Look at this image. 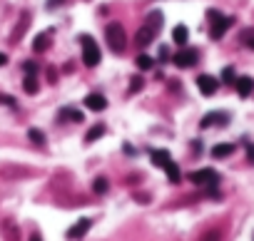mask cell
Here are the masks:
<instances>
[{"label": "cell", "mask_w": 254, "mask_h": 241, "mask_svg": "<svg viewBox=\"0 0 254 241\" xmlns=\"http://www.w3.org/2000/svg\"><path fill=\"white\" fill-rule=\"evenodd\" d=\"M145 25H150L155 33L162 28V13H150V17H147V23Z\"/></svg>", "instance_id": "obj_20"}, {"label": "cell", "mask_w": 254, "mask_h": 241, "mask_svg": "<svg viewBox=\"0 0 254 241\" xmlns=\"http://www.w3.org/2000/svg\"><path fill=\"white\" fill-rule=\"evenodd\" d=\"M209 17L215 20V23H212V30H209V35L215 37V40H219V37L227 33V28H229L232 23H235L232 17H224V15H219L217 10H209Z\"/></svg>", "instance_id": "obj_4"}, {"label": "cell", "mask_w": 254, "mask_h": 241, "mask_svg": "<svg viewBox=\"0 0 254 241\" xmlns=\"http://www.w3.org/2000/svg\"><path fill=\"white\" fill-rule=\"evenodd\" d=\"M102 135H105V127H102V124H95V127H90V132L85 135V142L92 144V142H95V139H100Z\"/></svg>", "instance_id": "obj_19"}, {"label": "cell", "mask_w": 254, "mask_h": 241, "mask_svg": "<svg viewBox=\"0 0 254 241\" xmlns=\"http://www.w3.org/2000/svg\"><path fill=\"white\" fill-rule=\"evenodd\" d=\"M135 65H137L140 70H150V68H152V57H150V55H137Z\"/></svg>", "instance_id": "obj_22"}, {"label": "cell", "mask_w": 254, "mask_h": 241, "mask_svg": "<svg viewBox=\"0 0 254 241\" xmlns=\"http://www.w3.org/2000/svg\"><path fill=\"white\" fill-rule=\"evenodd\" d=\"M90 226H92V222H90V219H80L77 224H73V226L68 229V239H70V241H77V239H82L85 234L90 231Z\"/></svg>", "instance_id": "obj_7"}, {"label": "cell", "mask_w": 254, "mask_h": 241, "mask_svg": "<svg viewBox=\"0 0 254 241\" xmlns=\"http://www.w3.org/2000/svg\"><path fill=\"white\" fill-rule=\"evenodd\" d=\"M217 239H219V236H217V234H215V231H212V234H207V236H204V239H202V241H217Z\"/></svg>", "instance_id": "obj_30"}, {"label": "cell", "mask_w": 254, "mask_h": 241, "mask_svg": "<svg viewBox=\"0 0 254 241\" xmlns=\"http://www.w3.org/2000/svg\"><path fill=\"white\" fill-rule=\"evenodd\" d=\"M222 80L235 85V68H224V70H222Z\"/></svg>", "instance_id": "obj_24"}, {"label": "cell", "mask_w": 254, "mask_h": 241, "mask_svg": "<svg viewBox=\"0 0 254 241\" xmlns=\"http://www.w3.org/2000/svg\"><path fill=\"white\" fill-rule=\"evenodd\" d=\"M105 40H108V45H110L112 52H122L125 50V42H127L125 28L120 23H110L108 28H105Z\"/></svg>", "instance_id": "obj_1"}, {"label": "cell", "mask_w": 254, "mask_h": 241, "mask_svg": "<svg viewBox=\"0 0 254 241\" xmlns=\"http://www.w3.org/2000/svg\"><path fill=\"white\" fill-rule=\"evenodd\" d=\"M155 35H157V33H155L150 25H142V28L135 33V42H137V45H142V48H145V45H150V42L155 40Z\"/></svg>", "instance_id": "obj_9"}, {"label": "cell", "mask_w": 254, "mask_h": 241, "mask_svg": "<svg viewBox=\"0 0 254 241\" xmlns=\"http://www.w3.org/2000/svg\"><path fill=\"white\" fill-rule=\"evenodd\" d=\"M3 65H8V55H5V52H0V68H3Z\"/></svg>", "instance_id": "obj_31"}, {"label": "cell", "mask_w": 254, "mask_h": 241, "mask_svg": "<svg viewBox=\"0 0 254 241\" xmlns=\"http://www.w3.org/2000/svg\"><path fill=\"white\" fill-rule=\"evenodd\" d=\"M137 90H142V80H140V77H132V85H130V92H137Z\"/></svg>", "instance_id": "obj_27"}, {"label": "cell", "mask_w": 254, "mask_h": 241, "mask_svg": "<svg viewBox=\"0 0 254 241\" xmlns=\"http://www.w3.org/2000/svg\"><path fill=\"white\" fill-rule=\"evenodd\" d=\"M48 42H50V33H40V35L33 40V50H35V52L48 50Z\"/></svg>", "instance_id": "obj_16"}, {"label": "cell", "mask_w": 254, "mask_h": 241, "mask_svg": "<svg viewBox=\"0 0 254 241\" xmlns=\"http://www.w3.org/2000/svg\"><path fill=\"white\" fill-rule=\"evenodd\" d=\"M60 120H70V122H85V115L80 112V109H70V107H65V109H60Z\"/></svg>", "instance_id": "obj_13"}, {"label": "cell", "mask_w": 254, "mask_h": 241, "mask_svg": "<svg viewBox=\"0 0 254 241\" xmlns=\"http://www.w3.org/2000/svg\"><path fill=\"white\" fill-rule=\"evenodd\" d=\"M215 122H222V124H224V122H227V115H224V112H209V115L202 117V127H204V129L212 127Z\"/></svg>", "instance_id": "obj_14"}, {"label": "cell", "mask_w": 254, "mask_h": 241, "mask_svg": "<svg viewBox=\"0 0 254 241\" xmlns=\"http://www.w3.org/2000/svg\"><path fill=\"white\" fill-rule=\"evenodd\" d=\"M169 159H172V157H169L167 149H155V152H152V164H155V167H164Z\"/></svg>", "instance_id": "obj_17"}, {"label": "cell", "mask_w": 254, "mask_h": 241, "mask_svg": "<svg viewBox=\"0 0 254 241\" xmlns=\"http://www.w3.org/2000/svg\"><path fill=\"white\" fill-rule=\"evenodd\" d=\"M28 137H30L35 144H45V132H42V129H37V127H33V129H30Z\"/></svg>", "instance_id": "obj_21"}, {"label": "cell", "mask_w": 254, "mask_h": 241, "mask_svg": "<svg viewBox=\"0 0 254 241\" xmlns=\"http://www.w3.org/2000/svg\"><path fill=\"white\" fill-rule=\"evenodd\" d=\"M85 107L92 109V112H102V109L108 107V100H105V95H100V92H90L85 97Z\"/></svg>", "instance_id": "obj_8"}, {"label": "cell", "mask_w": 254, "mask_h": 241, "mask_svg": "<svg viewBox=\"0 0 254 241\" xmlns=\"http://www.w3.org/2000/svg\"><path fill=\"white\" fill-rule=\"evenodd\" d=\"M229 155H235V144H215L212 147V157L215 159H224Z\"/></svg>", "instance_id": "obj_11"}, {"label": "cell", "mask_w": 254, "mask_h": 241, "mask_svg": "<svg viewBox=\"0 0 254 241\" xmlns=\"http://www.w3.org/2000/svg\"><path fill=\"white\" fill-rule=\"evenodd\" d=\"M23 70H25V75H37V62H30V60H28V62L23 65Z\"/></svg>", "instance_id": "obj_25"}, {"label": "cell", "mask_w": 254, "mask_h": 241, "mask_svg": "<svg viewBox=\"0 0 254 241\" xmlns=\"http://www.w3.org/2000/svg\"><path fill=\"white\" fill-rule=\"evenodd\" d=\"M197 50H192V48H182L175 57H172V62L177 65V68H192V65L197 62Z\"/></svg>", "instance_id": "obj_5"}, {"label": "cell", "mask_w": 254, "mask_h": 241, "mask_svg": "<svg viewBox=\"0 0 254 241\" xmlns=\"http://www.w3.org/2000/svg\"><path fill=\"white\" fill-rule=\"evenodd\" d=\"M197 87H200V92H202L204 97H209V95L217 92L219 82H217V77H212V75H200V77H197Z\"/></svg>", "instance_id": "obj_6"}, {"label": "cell", "mask_w": 254, "mask_h": 241, "mask_svg": "<svg viewBox=\"0 0 254 241\" xmlns=\"http://www.w3.org/2000/svg\"><path fill=\"white\" fill-rule=\"evenodd\" d=\"M244 147H247V159L254 164V142H244Z\"/></svg>", "instance_id": "obj_26"}, {"label": "cell", "mask_w": 254, "mask_h": 241, "mask_svg": "<svg viewBox=\"0 0 254 241\" xmlns=\"http://www.w3.org/2000/svg\"><path fill=\"white\" fill-rule=\"evenodd\" d=\"M189 182H195L200 187H212V189H215L219 184V174L215 169H209V167L207 169H197V172L189 174Z\"/></svg>", "instance_id": "obj_3"}, {"label": "cell", "mask_w": 254, "mask_h": 241, "mask_svg": "<svg viewBox=\"0 0 254 241\" xmlns=\"http://www.w3.org/2000/svg\"><path fill=\"white\" fill-rule=\"evenodd\" d=\"M172 40L177 42V45L184 48V45H187V40H189V30H187L184 25H177V28L172 30Z\"/></svg>", "instance_id": "obj_15"}, {"label": "cell", "mask_w": 254, "mask_h": 241, "mask_svg": "<svg viewBox=\"0 0 254 241\" xmlns=\"http://www.w3.org/2000/svg\"><path fill=\"white\" fill-rule=\"evenodd\" d=\"M80 42H82V62L88 65V68H95V65H100L102 52H100V48H97V42H95L90 35H82Z\"/></svg>", "instance_id": "obj_2"}, {"label": "cell", "mask_w": 254, "mask_h": 241, "mask_svg": "<svg viewBox=\"0 0 254 241\" xmlns=\"http://www.w3.org/2000/svg\"><path fill=\"white\" fill-rule=\"evenodd\" d=\"M23 90H25L28 95H35V92H37V75H25V80H23Z\"/></svg>", "instance_id": "obj_18"}, {"label": "cell", "mask_w": 254, "mask_h": 241, "mask_svg": "<svg viewBox=\"0 0 254 241\" xmlns=\"http://www.w3.org/2000/svg\"><path fill=\"white\" fill-rule=\"evenodd\" d=\"M30 241H42V239H40V236H33V239H30Z\"/></svg>", "instance_id": "obj_32"}, {"label": "cell", "mask_w": 254, "mask_h": 241, "mask_svg": "<svg viewBox=\"0 0 254 241\" xmlns=\"http://www.w3.org/2000/svg\"><path fill=\"white\" fill-rule=\"evenodd\" d=\"M235 87H237V95L239 97H249L254 92V80L252 77H237L235 80Z\"/></svg>", "instance_id": "obj_10"}, {"label": "cell", "mask_w": 254, "mask_h": 241, "mask_svg": "<svg viewBox=\"0 0 254 241\" xmlns=\"http://www.w3.org/2000/svg\"><path fill=\"white\" fill-rule=\"evenodd\" d=\"M244 40H247V48H252V50H254V35H249V33H247V35H244Z\"/></svg>", "instance_id": "obj_29"}, {"label": "cell", "mask_w": 254, "mask_h": 241, "mask_svg": "<svg viewBox=\"0 0 254 241\" xmlns=\"http://www.w3.org/2000/svg\"><path fill=\"white\" fill-rule=\"evenodd\" d=\"M92 189H95L97 194H105V191L110 189V184H108V179H105V177H97V179L92 182Z\"/></svg>", "instance_id": "obj_23"}, {"label": "cell", "mask_w": 254, "mask_h": 241, "mask_svg": "<svg viewBox=\"0 0 254 241\" xmlns=\"http://www.w3.org/2000/svg\"><path fill=\"white\" fill-rule=\"evenodd\" d=\"M0 104H15V97H10V95H0Z\"/></svg>", "instance_id": "obj_28"}, {"label": "cell", "mask_w": 254, "mask_h": 241, "mask_svg": "<svg viewBox=\"0 0 254 241\" xmlns=\"http://www.w3.org/2000/svg\"><path fill=\"white\" fill-rule=\"evenodd\" d=\"M162 169L167 172V179L172 182V184H177V182L182 179V174H180V167H177V162H172V159H169V162H167Z\"/></svg>", "instance_id": "obj_12"}]
</instances>
